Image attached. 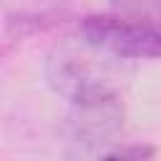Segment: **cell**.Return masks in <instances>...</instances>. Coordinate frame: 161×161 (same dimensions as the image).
Returning <instances> with one entry per match:
<instances>
[{
    "label": "cell",
    "instance_id": "obj_1",
    "mask_svg": "<svg viewBox=\"0 0 161 161\" xmlns=\"http://www.w3.org/2000/svg\"><path fill=\"white\" fill-rule=\"evenodd\" d=\"M83 38L106 53L121 58H161V25L143 18H123L113 13L83 18Z\"/></svg>",
    "mask_w": 161,
    "mask_h": 161
},
{
    "label": "cell",
    "instance_id": "obj_2",
    "mask_svg": "<svg viewBox=\"0 0 161 161\" xmlns=\"http://www.w3.org/2000/svg\"><path fill=\"white\" fill-rule=\"evenodd\" d=\"M70 126H73L75 143L93 146L113 136L123 126V103L103 83L75 80Z\"/></svg>",
    "mask_w": 161,
    "mask_h": 161
},
{
    "label": "cell",
    "instance_id": "obj_3",
    "mask_svg": "<svg viewBox=\"0 0 161 161\" xmlns=\"http://www.w3.org/2000/svg\"><path fill=\"white\" fill-rule=\"evenodd\" d=\"M153 146L148 143H133V146H123V148H113L106 156H101L98 161H153Z\"/></svg>",
    "mask_w": 161,
    "mask_h": 161
}]
</instances>
